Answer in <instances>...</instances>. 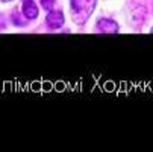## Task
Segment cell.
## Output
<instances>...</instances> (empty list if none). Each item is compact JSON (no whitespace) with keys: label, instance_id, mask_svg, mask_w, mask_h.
I'll use <instances>...</instances> for the list:
<instances>
[{"label":"cell","instance_id":"6da1fadb","mask_svg":"<svg viewBox=\"0 0 153 152\" xmlns=\"http://www.w3.org/2000/svg\"><path fill=\"white\" fill-rule=\"evenodd\" d=\"M96 3H97V0H70L71 15H73L74 23H77V25L85 23L90 18V15L93 14Z\"/></svg>","mask_w":153,"mask_h":152},{"label":"cell","instance_id":"7a4b0ae2","mask_svg":"<svg viewBox=\"0 0 153 152\" xmlns=\"http://www.w3.org/2000/svg\"><path fill=\"white\" fill-rule=\"evenodd\" d=\"M97 31L102 34H117L118 32V25L114 20L109 18H100L97 21Z\"/></svg>","mask_w":153,"mask_h":152},{"label":"cell","instance_id":"3957f363","mask_svg":"<svg viewBox=\"0 0 153 152\" xmlns=\"http://www.w3.org/2000/svg\"><path fill=\"white\" fill-rule=\"evenodd\" d=\"M46 21H47V26H49L52 31L59 29V28L64 25V14H62L61 11H52V12L47 14Z\"/></svg>","mask_w":153,"mask_h":152},{"label":"cell","instance_id":"277c9868","mask_svg":"<svg viewBox=\"0 0 153 152\" xmlns=\"http://www.w3.org/2000/svg\"><path fill=\"white\" fill-rule=\"evenodd\" d=\"M23 14L29 20L36 18L38 17V8H36L35 2H32V0H26V2L23 3Z\"/></svg>","mask_w":153,"mask_h":152},{"label":"cell","instance_id":"5b68a950","mask_svg":"<svg viewBox=\"0 0 153 152\" xmlns=\"http://www.w3.org/2000/svg\"><path fill=\"white\" fill-rule=\"evenodd\" d=\"M41 5L44 9H52L55 5V0H41Z\"/></svg>","mask_w":153,"mask_h":152},{"label":"cell","instance_id":"8992f818","mask_svg":"<svg viewBox=\"0 0 153 152\" xmlns=\"http://www.w3.org/2000/svg\"><path fill=\"white\" fill-rule=\"evenodd\" d=\"M106 90H108V91H112V90H114V84H112V82L106 84Z\"/></svg>","mask_w":153,"mask_h":152},{"label":"cell","instance_id":"52a82bcc","mask_svg":"<svg viewBox=\"0 0 153 152\" xmlns=\"http://www.w3.org/2000/svg\"><path fill=\"white\" fill-rule=\"evenodd\" d=\"M3 2H11V0H3Z\"/></svg>","mask_w":153,"mask_h":152}]
</instances>
